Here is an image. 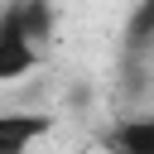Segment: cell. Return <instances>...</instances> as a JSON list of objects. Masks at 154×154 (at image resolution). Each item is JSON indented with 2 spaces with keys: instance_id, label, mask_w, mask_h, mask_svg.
<instances>
[{
  "instance_id": "obj_3",
  "label": "cell",
  "mask_w": 154,
  "mask_h": 154,
  "mask_svg": "<svg viewBox=\"0 0 154 154\" xmlns=\"http://www.w3.org/2000/svg\"><path fill=\"white\" fill-rule=\"evenodd\" d=\"M106 144L116 154H154V120L149 116H135V120H116Z\"/></svg>"
},
{
  "instance_id": "obj_1",
  "label": "cell",
  "mask_w": 154,
  "mask_h": 154,
  "mask_svg": "<svg viewBox=\"0 0 154 154\" xmlns=\"http://www.w3.org/2000/svg\"><path fill=\"white\" fill-rule=\"evenodd\" d=\"M53 38V10L43 0L10 5L0 14V82L29 77L43 58V43Z\"/></svg>"
},
{
  "instance_id": "obj_2",
  "label": "cell",
  "mask_w": 154,
  "mask_h": 154,
  "mask_svg": "<svg viewBox=\"0 0 154 154\" xmlns=\"http://www.w3.org/2000/svg\"><path fill=\"white\" fill-rule=\"evenodd\" d=\"M53 130V116H34V111H0V154H29L34 140H43Z\"/></svg>"
}]
</instances>
